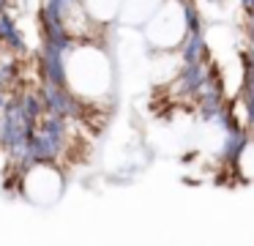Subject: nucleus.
<instances>
[{"instance_id":"1","label":"nucleus","mask_w":254,"mask_h":246,"mask_svg":"<svg viewBox=\"0 0 254 246\" xmlns=\"http://www.w3.org/2000/svg\"><path fill=\"white\" fill-rule=\"evenodd\" d=\"M246 36L254 44V14H249V19H246Z\"/></svg>"}]
</instances>
